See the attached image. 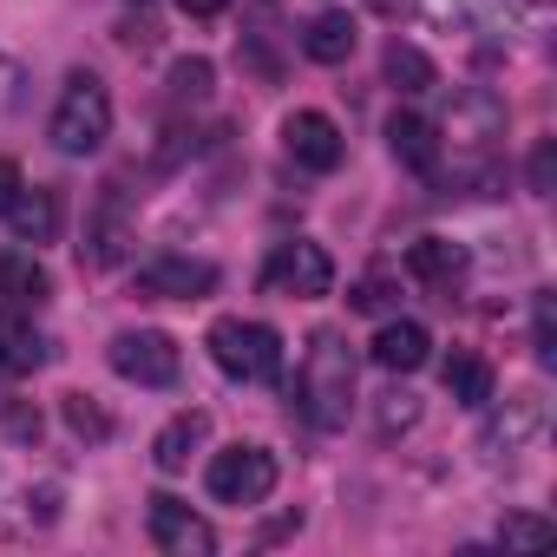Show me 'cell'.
Wrapping results in <instances>:
<instances>
[{
  "label": "cell",
  "instance_id": "cell-1",
  "mask_svg": "<svg viewBox=\"0 0 557 557\" xmlns=\"http://www.w3.org/2000/svg\"><path fill=\"white\" fill-rule=\"evenodd\" d=\"M296 394H302V413L315 420V426H348V407H355V348L335 335V329H322L315 342H309V361H302V381H296Z\"/></svg>",
  "mask_w": 557,
  "mask_h": 557
},
{
  "label": "cell",
  "instance_id": "cell-2",
  "mask_svg": "<svg viewBox=\"0 0 557 557\" xmlns=\"http://www.w3.org/2000/svg\"><path fill=\"white\" fill-rule=\"evenodd\" d=\"M47 138H53V151H66V158H86V151H99V145L112 138V92H106L99 73H73V79H66Z\"/></svg>",
  "mask_w": 557,
  "mask_h": 557
},
{
  "label": "cell",
  "instance_id": "cell-3",
  "mask_svg": "<svg viewBox=\"0 0 557 557\" xmlns=\"http://www.w3.org/2000/svg\"><path fill=\"white\" fill-rule=\"evenodd\" d=\"M210 361L230 374V381H275L283 374V335L269 322H243V315H223L210 329Z\"/></svg>",
  "mask_w": 557,
  "mask_h": 557
},
{
  "label": "cell",
  "instance_id": "cell-4",
  "mask_svg": "<svg viewBox=\"0 0 557 557\" xmlns=\"http://www.w3.org/2000/svg\"><path fill=\"white\" fill-rule=\"evenodd\" d=\"M203 485H210L216 505H262V498L275 492V453H262V446H230V453L210 459Z\"/></svg>",
  "mask_w": 557,
  "mask_h": 557
},
{
  "label": "cell",
  "instance_id": "cell-5",
  "mask_svg": "<svg viewBox=\"0 0 557 557\" xmlns=\"http://www.w3.org/2000/svg\"><path fill=\"white\" fill-rule=\"evenodd\" d=\"M262 283L275 289V296H302V302H315V296H329L335 289V262H329V249L322 243H275V256H269V269H262Z\"/></svg>",
  "mask_w": 557,
  "mask_h": 557
},
{
  "label": "cell",
  "instance_id": "cell-6",
  "mask_svg": "<svg viewBox=\"0 0 557 557\" xmlns=\"http://www.w3.org/2000/svg\"><path fill=\"white\" fill-rule=\"evenodd\" d=\"M177 368H184V355H177V342H171V335H158V329H125V335L112 342V374H119V381L171 387V381H177Z\"/></svg>",
  "mask_w": 557,
  "mask_h": 557
},
{
  "label": "cell",
  "instance_id": "cell-7",
  "mask_svg": "<svg viewBox=\"0 0 557 557\" xmlns=\"http://www.w3.org/2000/svg\"><path fill=\"white\" fill-rule=\"evenodd\" d=\"M145 531H151V544H158L164 557H210V550H216L210 518H197V511H190L184 498H171V492H158V498H151Z\"/></svg>",
  "mask_w": 557,
  "mask_h": 557
},
{
  "label": "cell",
  "instance_id": "cell-8",
  "mask_svg": "<svg viewBox=\"0 0 557 557\" xmlns=\"http://www.w3.org/2000/svg\"><path fill=\"white\" fill-rule=\"evenodd\" d=\"M537 433H544V394H511V400L485 420L479 453H485V459H518Z\"/></svg>",
  "mask_w": 557,
  "mask_h": 557
},
{
  "label": "cell",
  "instance_id": "cell-9",
  "mask_svg": "<svg viewBox=\"0 0 557 557\" xmlns=\"http://www.w3.org/2000/svg\"><path fill=\"white\" fill-rule=\"evenodd\" d=\"M210 289H216V269L197 256H158L138 269V296H151V302H197Z\"/></svg>",
  "mask_w": 557,
  "mask_h": 557
},
{
  "label": "cell",
  "instance_id": "cell-10",
  "mask_svg": "<svg viewBox=\"0 0 557 557\" xmlns=\"http://www.w3.org/2000/svg\"><path fill=\"white\" fill-rule=\"evenodd\" d=\"M283 151H289L302 171H335V164L348 158V138H342V125H335L329 112H289Z\"/></svg>",
  "mask_w": 557,
  "mask_h": 557
},
{
  "label": "cell",
  "instance_id": "cell-11",
  "mask_svg": "<svg viewBox=\"0 0 557 557\" xmlns=\"http://www.w3.org/2000/svg\"><path fill=\"white\" fill-rule=\"evenodd\" d=\"M446 138L466 145V151H485L492 138H505V106H498L485 86L453 92V106H446Z\"/></svg>",
  "mask_w": 557,
  "mask_h": 557
},
{
  "label": "cell",
  "instance_id": "cell-12",
  "mask_svg": "<svg viewBox=\"0 0 557 557\" xmlns=\"http://www.w3.org/2000/svg\"><path fill=\"white\" fill-rule=\"evenodd\" d=\"M53 361V342L8 302V309H0V374H40Z\"/></svg>",
  "mask_w": 557,
  "mask_h": 557
},
{
  "label": "cell",
  "instance_id": "cell-13",
  "mask_svg": "<svg viewBox=\"0 0 557 557\" xmlns=\"http://www.w3.org/2000/svg\"><path fill=\"white\" fill-rule=\"evenodd\" d=\"M420 14L446 34H511V0H420Z\"/></svg>",
  "mask_w": 557,
  "mask_h": 557
},
{
  "label": "cell",
  "instance_id": "cell-14",
  "mask_svg": "<svg viewBox=\"0 0 557 557\" xmlns=\"http://www.w3.org/2000/svg\"><path fill=\"white\" fill-rule=\"evenodd\" d=\"M387 145H394V158H400L407 171H420V177L440 171V125H433V119L394 112V119H387Z\"/></svg>",
  "mask_w": 557,
  "mask_h": 557
},
{
  "label": "cell",
  "instance_id": "cell-15",
  "mask_svg": "<svg viewBox=\"0 0 557 557\" xmlns=\"http://www.w3.org/2000/svg\"><path fill=\"white\" fill-rule=\"evenodd\" d=\"M433 361V335L420 329V322H387L381 335H374V368H387V374H420Z\"/></svg>",
  "mask_w": 557,
  "mask_h": 557
},
{
  "label": "cell",
  "instance_id": "cell-16",
  "mask_svg": "<svg viewBox=\"0 0 557 557\" xmlns=\"http://www.w3.org/2000/svg\"><path fill=\"white\" fill-rule=\"evenodd\" d=\"M47 296H53V275L34 262V249H0V302L40 309Z\"/></svg>",
  "mask_w": 557,
  "mask_h": 557
},
{
  "label": "cell",
  "instance_id": "cell-17",
  "mask_svg": "<svg viewBox=\"0 0 557 557\" xmlns=\"http://www.w3.org/2000/svg\"><path fill=\"white\" fill-rule=\"evenodd\" d=\"M0 216L14 223L21 243H53V236H60V197H53V190H27V184H21L14 203L0 210Z\"/></svg>",
  "mask_w": 557,
  "mask_h": 557
},
{
  "label": "cell",
  "instance_id": "cell-18",
  "mask_svg": "<svg viewBox=\"0 0 557 557\" xmlns=\"http://www.w3.org/2000/svg\"><path fill=\"white\" fill-rule=\"evenodd\" d=\"M407 269L420 275L426 289H453L459 275H466V249H459V243H446V236H420V243L407 249Z\"/></svg>",
  "mask_w": 557,
  "mask_h": 557
},
{
  "label": "cell",
  "instance_id": "cell-19",
  "mask_svg": "<svg viewBox=\"0 0 557 557\" xmlns=\"http://www.w3.org/2000/svg\"><path fill=\"white\" fill-rule=\"evenodd\" d=\"M355 40H361L355 14H315V21L302 27V53H309L315 66H342V60L355 53Z\"/></svg>",
  "mask_w": 557,
  "mask_h": 557
},
{
  "label": "cell",
  "instance_id": "cell-20",
  "mask_svg": "<svg viewBox=\"0 0 557 557\" xmlns=\"http://www.w3.org/2000/svg\"><path fill=\"white\" fill-rule=\"evenodd\" d=\"M210 440V413H177L158 440H151V459H158V472H184L190 466V453Z\"/></svg>",
  "mask_w": 557,
  "mask_h": 557
},
{
  "label": "cell",
  "instance_id": "cell-21",
  "mask_svg": "<svg viewBox=\"0 0 557 557\" xmlns=\"http://www.w3.org/2000/svg\"><path fill=\"white\" fill-rule=\"evenodd\" d=\"M79 256H86L92 269H112V262L125 256V216H119V197H106V203H99V216H92V236L79 243Z\"/></svg>",
  "mask_w": 557,
  "mask_h": 557
},
{
  "label": "cell",
  "instance_id": "cell-22",
  "mask_svg": "<svg viewBox=\"0 0 557 557\" xmlns=\"http://www.w3.org/2000/svg\"><path fill=\"white\" fill-rule=\"evenodd\" d=\"M446 394H453L459 407H492V368H485L479 355H453V361H446Z\"/></svg>",
  "mask_w": 557,
  "mask_h": 557
},
{
  "label": "cell",
  "instance_id": "cell-23",
  "mask_svg": "<svg viewBox=\"0 0 557 557\" xmlns=\"http://www.w3.org/2000/svg\"><path fill=\"white\" fill-rule=\"evenodd\" d=\"M381 66H387V86H394V92H426V86L440 79V73H433V60H426L420 47H407V40H394Z\"/></svg>",
  "mask_w": 557,
  "mask_h": 557
},
{
  "label": "cell",
  "instance_id": "cell-24",
  "mask_svg": "<svg viewBox=\"0 0 557 557\" xmlns=\"http://www.w3.org/2000/svg\"><path fill=\"white\" fill-rule=\"evenodd\" d=\"M420 420V400L407 394V387H394V394H381V407H374V426H381V440H394V433H407Z\"/></svg>",
  "mask_w": 557,
  "mask_h": 557
},
{
  "label": "cell",
  "instance_id": "cell-25",
  "mask_svg": "<svg viewBox=\"0 0 557 557\" xmlns=\"http://www.w3.org/2000/svg\"><path fill=\"white\" fill-rule=\"evenodd\" d=\"M66 426L79 440H112V420H106V407H92V394H66Z\"/></svg>",
  "mask_w": 557,
  "mask_h": 557
},
{
  "label": "cell",
  "instance_id": "cell-26",
  "mask_svg": "<svg viewBox=\"0 0 557 557\" xmlns=\"http://www.w3.org/2000/svg\"><path fill=\"white\" fill-rule=\"evenodd\" d=\"M557 537V524H544V518H505L498 524V544L505 550H544Z\"/></svg>",
  "mask_w": 557,
  "mask_h": 557
},
{
  "label": "cell",
  "instance_id": "cell-27",
  "mask_svg": "<svg viewBox=\"0 0 557 557\" xmlns=\"http://www.w3.org/2000/svg\"><path fill=\"white\" fill-rule=\"evenodd\" d=\"M171 99H177V106H184V99H190V106L210 99V60H177V66H171Z\"/></svg>",
  "mask_w": 557,
  "mask_h": 557
},
{
  "label": "cell",
  "instance_id": "cell-28",
  "mask_svg": "<svg viewBox=\"0 0 557 557\" xmlns=\"http://www.w3.org/2000/svg\"><path fill=\"white\" fill-rule=\"evenodd\" d=\"M531 348H537V361H544V368L557 361V302H550V296H537V302H531Z\"/></svg>",
  "mask_w": 557,
  "mask_h": 557
},
{
  "label": "cell",
  "instance_id": "cell-29",
  "mask_svg": "<svg viewBox=\"0 0 557 557\" xmlns=\"http://www.w3.org/2000/svg\"><path fill=\"white\" fill-rule=\"evenodd\" d=\"M21 106H27V73H21V60L0 53V125H8Z\"/></svg>",
  "mask_w": 557,
  "mask_h": 557
},
{
  "label": "cell",
  "instance_id": "cell-30",
  "mask_svg": "<svg viewBox=\"0 0 557 557\" xmlns=\"http://www.w3.org/2000/svg\"><path fill=\"white\" fill-rule=\"evenodd\" d=\"M348 302H355V309H368V315H381V309H394V283L374 269V275H361V283L348 289Z\"/></svg>",
  "mask_w": 557,
  "mask_h": 557
},
{
  "label": "cell",
  "instance_id": "cell-31",
  "mask_svg": "<svg viewBox=\"0 0 557 557\" xmlns=\"http://www.w3.org/2000/svg\"><path fill=\"white\" fill-rule=\"evenodd\" d=\"M531 190L537 197L557 190V138H537V151H531Z\"/></svg>",
  "mask_w": 557,
  "mask_h": 557
},
{
  "label": "cell",
  "instance_id": "cell-32",
  "mask_svg": "<svg viewBox=\"0 0 557 557\" xmlns=\"http://www.w3.org/2000/svg\"><path fill=\"white\" fill-rule=\"evenodd\" d=\"M14 190H21V164H14V158H0V210L14 203Z\"/></svg>",
  "mask_w": 557,
  "mask_h": 557
},
{
  "label": "cell",
  "instance_id": "cell-33",
  "mask_svg": "<svg viewBox=\"0 0 557 557\" xmlns=\"http://www.w3.org/2000/svg\"><path fill=\"white\" fill-rule=\"evenodd\" d=\"M177 8H184V14H190V21H216V14H223V8H230V0H177Z\"/></svg>",
  "mask_w": 557,
  "mask_h": 557
}]
</instances>
